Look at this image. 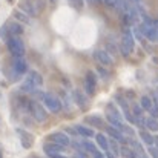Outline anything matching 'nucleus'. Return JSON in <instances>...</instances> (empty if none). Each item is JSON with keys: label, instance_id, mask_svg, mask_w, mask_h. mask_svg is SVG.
Segmentation results:
<instances>
[{"label": "nucleus", "instance_id": "obj_1", "mask_svg": "<svg viewBox=\"0 0 158 158\" xmlns=\"http://www.w3.org/2000/svg\"><path fill=\"white\" fill-rule=\"evenodd\" d=\"M43 85V77L39 74V72H35V71H31L29 74H28V77H26V80L23 81V85L20 86V89L23 91V92H34L37 88H40Z\"/></svg>", "mask_w": 158, "mask_h": 158}, {"label": "nucleus", "instance_id": "obj_2", "mask_svg": "<svg viewBox=\"0 0 158 158\" xmlns=\"http://www.w3.org/2000/svg\"><path fill=\"white\" fill-rule=\"evenodd\" d=\"M6 43H8V49L14 57H23L25 55V45L20 40V37L17 35H9L6 37Z\"/></svg>", "mask_w": 158, "mask_h": 158}, {"label": "nucleus", "instance_id": "obj_3", "mask_svg": "<svg viewBox=\"0 0 158 158\" xmlns=\"http://www.w3.org/2000/svg\"><path fill=\"white\" fill-rule=\"evenodd\" d=\"M106 117H107V121L115 126V127H121L123 124V117H121V112L118 110V107L114 105V103H109L106 106Z\"/></svg>", "mask_w": 158, "mask_h": 158}, {"label": "nucleus", "instance_id": "obj_4", "mask_svg": "<svg viewBox=\"0 0 158 158\" xmlns=\"http://www.w3.org/2000/svg\"><path fill=\"white\" fill-rule=\"evenodd\" d=\"M28 109H29V112H31V115H32V118H34L35 121H39V123L46 121V117H48L46 109L40 105V103H37V102H29V103H28Z\"/></svg>", "mask_w": 158, "mask_h": 158}, {"label": "nucleus", "instance_id": "obj_5", "mask_svg": "<svg viewBox=\"0 0 158 158\" xmlns=\"http://www.w3.org/2000/svg\"><path fill=\"white\" fill-rule=\"evenodd\" d=\"M42 100H43L45 107H48V110L52 112V114H58L61 110V107H63L61 102L52 94H42Z\"/></svg>", "mask_w": 158, "mask_h": 158}, {"label": "nucleus", "instance_id": "obj_6", "mask_svg": "<svg viewBox=\"0 0 158 158\" xmlns=\"http://www.w3.org/2000/svg\"><path fill=\"white\" fill-rule=\"evenodd\" d=\"M48 141H51L54 144H58V146H63V148H68L69 146V143H71V140H69V137L64 134V132H52L49 137H48Z\"/></svg>", "mask_w": 158, "mask_h": 158}, {"label": "nucleus", "instance_id": "obj_7", "mask_svg": "<svg viewBox=\"0 0 158 158\" xmlns=\"http://www.w3.org/2000/svg\"><path fill=\"white\" fill-rule=\"evenodd\" d=\"M132 51H134V37L129 31H126L121 37V52L127 57Z\"/></svg>", "mask_w": 158, "mask_h": 158}, {"label": "nucleus", "instance_id": "obj_8", "mask_svg": "<svg viewBox=\"0 0 158 158\" xmlns=\"http://www.w3.org/2000/svg\"><path fill=\"white\" fill-rule=\"evenodd\" d=\"M12 71L15 72V75H23L28 72V63L23 57H14L12 61Z\"/></svg>", "mask_w": 158, "mask_h": 158}, {"label": "nucleus", "instance_id": "obj_9", "mask_svg": "<svg viewBox=\"0 0 158 158\" xmlns=\"http://www.w3.org/2000/svg\"><path fill=\"white\" fill-rule=\"evenodd\" d=\"M19 9H22V11H23L25 14H28V15H37V14L40 12L32 0H20V2H19Z\"/></svg>", "mask_w": 158, "mask_h": 158}, {"label": "nucleus", "instance_id": "obj_10", "mask_svg": "<svg viewBox=\"0 0 158 158\" xmlns=\"http://www.w3.org/2000/svg\"><path fill=\"white\" fill-rule=\"evenodd\" d=\"M95 88H97V77L94 75V72L89 71L86 74V78H85V91L88 95H94Z\"/></svg>", "mask_w": 158, "mask_h": 158}, {"label": "nucleus", "instance_id": "obj_11", "mask_svg": "<svg viewBox=\"0 0 158 158\" xmlns=\"http://www.w3.org/2000/svg\"><path fill=\"white\" fill-rule=\"evenodd\" d=\"M94 58H95L100 64H103V66H109V64L114 63L112 55L107 52V51H105V49H97V51L94 52Z\"/></svg>", "mask_w": 158, "mask_h": 158}, {"label": "nucleus", "instance_id": "obj_12", "mask_svg": "<svg viewBox=\"0 0 158 158\" xmlns=\"http://www.w3.org/2000/svg\"><path fill=\"white\" fill-rule=\"evenodd\" d=\"M17 134H19V137H20L22 146H23L25 149H31L32 144H34V137H32L29 132L23 131V129H17Z\"/></svg>", "mask_w": 158, "mask_h": 158}, {"label": "nucleus", "instance_id": "obj_13", "mask_svg": "<svg viewBox=\"0 0 158 158\" xmlns=\"http://www.w3.org/2000/svg\"><path fill=\"white\" fill-rule=\"evenodd\" d=\"M6 26H8L9 35H17V37H20V35L23 34V25L19 23V22H11V23H8Z\"/></svg>", "mask_w": 158, "mask_h": 158}, {"label": "nucleus", "instance_id": "obj_14", "mask_svg": "<svg viewBox=\"0 0 158 158\" xmlns=\"http://www.w3.org/2000/svg\"><path fill=\"white\" fill-rule=\"evenodd\" d=\"M85 120H86V123H89V124H92V126H95V127H98V129H103V127H105V121H103V118L98 117V115H89V117H86Z\"/></svg>", "mask_w": 158, "mask_h": 158}, {"label": "nucleus", "instance_id": "obj_15", "mask_svg": "<svg viewBox=\"0 0 158 158\" xmlns=\"http://www.w3.org/2000/svg\"><path fill=\"white\" fill-rule=\"evenodd\" d=\"M74 131H77V134L81 135V137H85V138H91V137H94V131L89 129V127H86V126H83V124L75 126Z\"/></svg>", "mask_w": 158, "mask_h": 158}, {"label": "nucleus", "instance_id": "obj_16", "mask_svg": "<svg viewBox=\"0 0 158 158\" xmlns=\"http://www.w3.org/2000/svg\"><path fill=\"white\" fill-rule=\"evenodd\" d=\"M64 148L63 146H58V144H54V143H51V144H45L43 146V151L48 154V157H51V155H54V154H58L60 151H63Z\"/></svg>", "mask_w": 158, "mask_h": 158}, {"label": "nucleus", "instance_id": "obj_17", "mask_svg": "<svg viewBox=\"0 0 158 158\" xmlns=\"http://www.w3.org/2000/svg\"><path fill=\"white\" fill-rule=\"evenodd\" d=\"M72 97H74V100L77 102V105L80 106L81 109H85V107L88 106V102L85 100V95H83L80 91H74V95H72Z\"/></svg>", "mask_w": 158, "mask_h": 158}, {"label": "nucleus", "instance_id": "obj_18", "mask_svg": "<svg viewBox=\"0 0 158 158\" xmlns=\"http://www.w3.org/2000/svg\"><path fill=\"white\" fill-rule=\"evenodd\" d=\"M107 132H109V135H110L112 138H115L117 141H124V137H123L121 132H118V127L110 126V127H107Z\"/></svg>", "mask_w": 158, "mask_h": 158}, {"label": "nucleus", "instance_id": "obj_19", "mask_svg": "<svg viewBox=\"0 0 158 158\" xmlns=\"http://www.w3.org/2000/svg\"><path fill=\"white\" fill-rule=\"evenodd\" d=\"M95 141H97V144L102 148V149H105V151H107L109 149V144H107V138H106L103 134H97L95 135Z\"/></svg>", "mask_w": 158, "mask_h": 158}, {"label": "nucleus", "instance_id": "obj_20", "mask_svg": "<svg viewBox=\"0 0 158 158\" xmlns=\"http://www.w3.org/2000/svg\"><path fill=\"white\" fill-rule=\"evenodd\" d=\"M81 144V148H83V151L86 152V154H95L97 152V148H95V144H92L91 141H83V143H80Z\"/></svg>", "mask_w": 158, "mask_h": 158}, {"label": "nucleus", "instance_id": "obj_21", "mask_svg": "<svg viewBox=\"0 0 158 158\" xmlns=\"http://www.w3.org/2000/svg\"><path fill=\"white\" fill-rule=\"evenodd\" d=\"M14 17H15L19 22H23V23H26V25L31 23V19L28 17V14H25V12H22V11H15V12H14Z\"/></svg>", "mask_w": 158, "mask_h": 158}, {"label": "nucleus", "instance_id": "obj_22", "mask_svg": "<svg viewBox=\"0 0 158 158\" xmlns=\"http://www.w3.org/2000/svg\"><path fill=\"white\" fill-rule=\"evenodd\" d=\"M120 152H121L123 157L126 158H138L137 157V152L134 149H129V148H120Z\"/></svg>", "mask_w": 158, "mask_h": 158}, {"label": "nucleus", "instance_id": "obj_23", "mask_svg": "<svg viewBox=\"0 0 158 158\" xmlns=\"http://www.w3.org/2000/svg\"><path fill=\"white\" fill-rule=\"evenodd\" d=\"M69 3L72 5V8H75L77 11H80L85 5V0H69Z\"/></svg>", "mask_w": 158, "mask_h": 158}, {"label": "nucleus", "instance_id": "obj_24", "mask_svg": "<svg viewBox=\"0 0 158 158\" xmlns=\"http://www.w3.org/2000/svg\"><path fill=\"white\" fill-rule=\"evenodd\" d=\"M107 144H109V148H110L115 154H118V152H120V149H118V146H117V140H115V138L107 140Z\"/></svg>", "mask_w": 158, "mask_h": 158}, {"label": "nucleus", "instance_id": "obj_25", "mask_svg": "<svg viewBox=\"0 0 158 158\" xmlns=\"http://www.w3.org/2000/svg\"><path fill=\"white\" fill-rule=\"evenodd\" d=\"M146 124H148V127H149L151 131H158V121H157V120H154V118H149Z\"/></svg>", "mask_w": 158, "mask_h": 158}, {"label": "nucleus", "instance_id": "obj_26", "mask_svg": "<svg viewBox=\"0 0 158 158\" xmlns=\"http://www.w3.org/2000/svg\"><path fill=\"white\" fill-rule=\"evenodd\" d=\"M141 106H143L144 109L151 110V107H152V102H151V98H149V97H143V98H141Z\"/></svg>", "mask_w": 158, "mask_h": 158}, {"label": "nucleus", "instance_id": "obj_27", "mask_svg": "<svg viewBox=\"0 0 158 158\" xmlns=\"http://www.w3.org/2000/svg\"><path fill=\"white\" fill-rule=\"evenodd\" d=\"M141 138H143V141H144L146 144H152V143H154V138H152L148 132H141Z\"/></svg>", "mask_w": 158, "mask_h": 158}, {"label": "nucleus", "instance_id": "obj_28", "mask_svg": "<svg viewBox=\"0 0 158 158\" xmlns=\"http://www.w3.org/2000/svg\"><path fill=\"white\" fill-rule=\"evenodd\" d=\"M151 155H152L154 158H158V151H157V149H154V148H152V149H151Z\"/></svg>", "mask_w": 158, "mask_h": 158}, {"label": "nucleus", "instance_id": "obj_29", "mask_svg": "<svg viewBox=\"0 0 158 158\" xmlns=\"http://www.w3.org/2000/svg\"><path fill=\"white\" fill-rule=\"evenodd\" d=\"M92 155H94L95 158H105V155H103L102 152H95V154H92Z\"/></svg>", "mask_w": 158, "mask_h": 158}, {"label": "nucleus", "instance_id": "obj_30", "mask_svg": "<svg viewBox=\"0 0 158 158\" xmlns=\"http://www.w3.org/2000/svg\"><path fill=\"white\" fill-rule=\"evenodd\" d=\"M107 158H115V157H114V155H112V154H110V152L107 151Z\"/></svg>", "mask_w": 158, "mask_h": 158}, {"label": "nucleus", "instance_id": "obj_31", "mask_svg": "<svg viewBox=\"0 0 158 158\" xmlns=\"http://www.w3.org/2000/svg\"><path fill=\"white\" fill-rule=\"evenodd\" d=\"M75 158H86V154H85V155H77Z\"/></svg>", "mask_w": 158, "mask_h": 158}, {"label": "nucleus", "instance_id": "obj_32", "mask_svg": "<svg viewBox=\"0 0 158 158\" xmlns=\"http://www.w3.org/2000/svg\"><path fill=\"white\" fill-rule=\"evenodd\" d=\"M88 2H89V3H94V2H95V0H88Z\"/></svg>", "mask_w": 158, "mask_h": 158}, {"label": "nucleus", "instance_id": "obj_33", "mask_svg": "<svg viewBox=\"0 0 158 158\" xmlns=\"http://www.w3.org/2000/svg\"><path fill=\"white\" fill-rule=\"evenodd\" d=\"M49 2H51V3H55V2H57V0H49Z\"/></svg>", "mask_w": 158, "mask_h": 158}, {"label": "nucleus", "instance_id": "obj_34", "mask_svg": "<svg viewBox=\"0 0 158 158\" xmlns=\"http://www.w3.org/2000/svg\"><path fill=\"white\" fill-rule=\"evenodd\" d=\"M0 158H2V154H0Z\"/></svg>", "mask_w": 158, "mask_h": 158}, {"label": "nucleus", "instance_id": "obj_35", "mask_svg": "<svg viewBox=\"0 0 158 158\" xmlns=\"http://www.w3.org/2000/svg\"><path fill=\"white\" fill-rule=\"evenodd\" d=\"M9 2H11V0H9Z\"/></svg>", "mask_w": 158, "mask_h": 158}]
</instances>
